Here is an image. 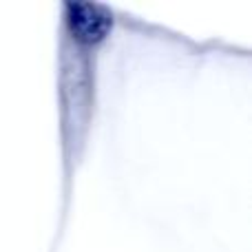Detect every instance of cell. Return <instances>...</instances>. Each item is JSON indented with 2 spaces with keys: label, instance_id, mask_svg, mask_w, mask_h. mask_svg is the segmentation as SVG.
<instances>
[{
  "label": "cell",
  "instance_id": "obj_1",
  "mask_svg": "<svg viewBox=\"0 0 252 252\" xmlns=\"http://www.w3.org/2000/svg\"><path fill=\"white\" fill-rule=\"evenodd\" d=\"M58 100L62 146L71 161L80 155L95 109V47L62 38Z\"/></svg>",
  "mask_w": 252,
  "mask_h": 252
},
{
  "label": "cell",
  "instance_id": "obj_2",
  "mask_svg": "<svg viewBox=\"0 0 252 252\" xmlns=\"http://www.w3.org/2000/svg\"><path fill=\"white\" fill-rule=\"evenodd\" d=\"M62 25H64V38L97 49L113 29V13L102 4L66 2Z\"/></svg>",
  "mask_w": 252,
  "mask_h": 252
}]
</instances>
